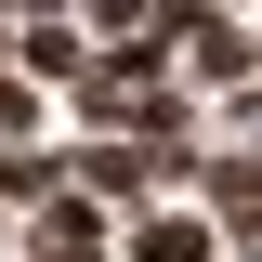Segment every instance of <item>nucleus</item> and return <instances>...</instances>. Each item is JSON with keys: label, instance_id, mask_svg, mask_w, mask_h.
Returning a JSON list of instances; mask_svg holds the SVG:
<instances>
[{"label": "nucleus", "instance_id": "nucleus-1", "mask_svg": "<svg viewBox=\"0 0 262 262\" xmlns=\"http://www.w3.org/2000/svg\"><path fill=\"white\" fill-rule=\"evenodd\" d=\"M196 249H210L196 223H144V236H131V262H196Z\"/></svg>", "mask_w": 262, "mask_h": 262}]
</instances>
